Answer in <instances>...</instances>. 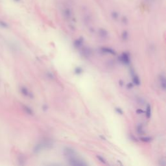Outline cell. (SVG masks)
<instances>
[{"mask_svg":"<svg viewBox=\"0 0 166 166\" xmlns=\"http://www.w3.org/2000/svg\"><path fill=\"white\" fill-rule=\"evenodd\" d=\"M136 132L140 136H142L145 134V130L144 129V125L143 124H138L136 127Z\"/></svg>","mask_w":166,"mask_h":166,"instance_id":"cell-13","label":"cell"},{"mask_svg":"<svg viewBox=\"0 0 166 166\" xmlns=\"http://www.w3.org/2000/svg\"><path fill=\"white\" fill-rule=\"evenodd\" d=\"M159 165H165V161L164 158H161L159 161Z\"/></svg>","mask_w":166,"mask_h":166,"instance_id":"cell-23","label":"cell"},{"mask_svg":"<svg viewBox=\"0 0 166 166\" xmlns=\"http://www.w3.org/2000/svg\"><path fill=\"white\" fill-rule=\"evenodd\" d=\"M134 87V84L132 82H129L127 84V88L128 89H132Z\"/></svg>","mask_w":166,"mask_h":166,"instance_id":"cell-25","label":"cell"},{"mask_svg":"<svg viewBox=\"0 0 166 166\" xmlns=\"http://www.w3.org/2000/svg\"><path fill=\"white\" fill-rule=\"evenodd\" d=\"M99 138H100L101 139H103V140H106V138H105L103 135H99Z\"/></svg>","mask_w":166,"mask_h":166,"instance_id":"cell-29","label":"cell"},{"mask_svg":"<svg viewBox=\"0 0 166 166\" xmlns=\"http://www.w3.org/2000/svg\"><path fill=\"white\" fill-rule=\"evenodd\" d=\"M130 139H131L132 140H133L134 141H137V139H136V138H135V136H134V135L130 134Z\"/></svg>","mask_w":166,"mask_h":166,"instance_id":"cell-28","label":"cell"},{"mask_svg":"<svg viewBox=\"0 0 166 166\" xmlns=\"http://www.w3.org/2000/svg\"><path fill=\"white\" fill-rule=\"evenodd\" d=\"M145 116L147 119H149L151 116V105L149 104H147V106H146V109H145Z\"/></svg>","mask_w":166,"mask_h":166,"instance_id":"cell-14","label":"cell"},{"mask_svg":"<svg viewBox=\"0 0 166 166\" xmlns=\"http://www.w3.org/2000/svg\"><path fill=\"white\" fill-rule=\"evenodd\" d=\"M63 154L66 158H69L77 156V153L74 149L69 147H66L63 149Z\"/></svg>","mask_w":166,"mask_h":166,"instance_id":"cell-4","label":"cell"},{"mask_svg":"<svg viewBox=\"0 0 166 166\" xmlns=\"http://www.w3.org/2000/svg\"><path fill=\"white\" fill-rule=\"evenodd\" d=\"M20 90H21V92L22 93V94L24 95L25 96H27V97H30V98H33V97H34L33 93L29 91L26 87H21Z\"/></svg>","mask_w":166,"mask_h":166,"instance_id":"cell-12","label":"cell"},{"mask_svg":"<svg viewBox=\"0 0 166 166\" xmlns=\"http://www.w3.org/2000/svg\"><path fill=\"white\" fill-rule=\"evenodd\" d=\"M23 110L29 115H33L34 114V112H33V109L31 108L30 107H29V106H23Z\"/></svg>","mask_w":166,"mask_h":166,"instance_id":"cell-16","label":"cell"},{"mask_svg":"<svg viewBox=\"0 0 166 166\" xmlns=\"http://www.w3.org/2000/svg\"><path fill=\"white\" fill-rule=\"evenodd\" d=\"M98 34L99 36L103 39H106L108 37V32L103 28H100L98 31Z\"/></svg>","mask_w":166,"mask_h":166,"instance_id":"cell-11","label":"cell"},{"mask_svg":"<svg viewBox=\"0 0 166 166\" xmlns=\"http://www.w3.org/2000/svg\"><path fill=\"white\" fill-rule=\"evenodd\" d=\"M118 60L120 62L123 64L129 65L130 64V54L127 51L123 52L120 57H118Z\"/></svg>","mask_w":166,"mask_h":166,"instance_id":"cell-3","label":"cell"},{"mask_svg":"<svg viewBox=\"0 0 166 166\" xmlns=\"http://www.w3.org/2000/svg\"><path fill=\"white\" fill-rule=\"evenodd\" d=\"M42 109H43V110L44 111V112H45V111L48 110V106L47 105H45V104H44V105L42 106Z\"/></svg>","mask_w":166,"mask_h":166,"instance_id":"cell-27","label":"cell"},{"mask_svg":"<svg viewBox=\"0 0 166 166\" xmlns=\"http://www.w3.org/2000/svg\"><path fill=\"white\" fill-rule=\"evenodd\" d=\"M158 81L160 88L162 89L163 91H165L166 90V81L165 76L164 74H161L159 75Z\"/></svg>","mask_w":166,"mask_h":166,"instance_id":"cell-7","label":"cell"},{"mask_svg":"<svg viewBox=\"0 0 166 166\" xmlns=\"http://www.w3.org/2000/svg\"><path fill=\"white\" fill-rule=\"evenodd\" d=\"M122 22L124 24H127L128 22H129V19L126 16H123L122 18Z\"/></svg>","mask_w":166,"mask_h":166,"instance_id":"cell-24","label":"cell"},{"mask_svg":"<svg viewBox=\"0 0 166 166\" xmlns=\"http://www.w3.org/2000/svg\"><path fill=\"white\" fill-rule=\"evenodd\" d=\"M115 111L120 115H123V110L121 108H120V107H115Z\"/></svg>","mask_w":166,"mask_h":166,"instance_id":"cell-22","label":"cell"},{"mask_svg":"<svg viewBox=\"0 0 166 166\" xmlns=\"http://www.w3.org/2000/svg\"><path fill=\"white\" fill-rule=\"evenodd\" d=\"M136 113H137V114H143V113H144V110H143L142 109H140V108H138V109H137L136 110Z\"/></svg>","mask_w":166,"mask_h":166,"instance_id":"cell-26","label":"cell"},{"mask_svg":"<svg viewBox=\"0 0 166 166\" xmlns=\"http://www.w3.org/2000/svg\"><path fill=\"white\" fill-rule=\"evenodd\" d=\"M130 74L131 75L132 77V83L134 84V85L136 86H139L141 84V81L139 79V77L136 75L135 70L133 68H130Z\"/></svg>","mask_w":166,"mask_h":166,"instance_id":"cell-6","label":"cell"},{"mask_svg":"<svg viewBox=\"0 0 166 166\" xmlns=\"http://www.w3.org/2000/svg\"><path fill=\"white\" fill-rule=\"evenodd\" d=\"M67 162L68 165H75V166H85L88 165V163L84 161V160L77 158V156L71 157L69 158H67Z\"/></svg>","mask_w":166,"mask_h":166,"instance_id":"cell-2","label":"cell"},{"mask_svg":"<svg viewBox=\"0 0 166 166\" xmlns=\"http://www.w3.org/2000/svg\"><path fill=\"white\" fill-rule=\"evenodd\" d=\"M111 16H112V18L114 19V20H117L118 19L119 16H120V14L117 12L116 11H113V12L111 13Z\"/></svg>","mask_w":166,"mask_h":166,"instance_id":"cell-20","label":"cell"},{"mask_svg":"<svg viewBox=\"0 0 166 166\" xmlns=\"http://www.w3.org/2000/svg\"><path fill=\"white\" fill-rule=\"evenodd\" d=\"M81 55H82V57H84V58H90L91 57V55H93V51L91 48H89V47H86L83 46L81 48Z\"/></svg>","mask_w":166,"mask_h":166,"instance_id":"cell-5","label":"cell"},{"mask_svg":"<svg viewBox=\"0 0 166 166\" xmlns=\"http://www.w3.org/2000/svg\"><path fill=\"white\" fill-rule=\"evenodd\" d=\"M96 157H97V160H99V162H101L102 163H103V164H107V161H106V159L104 157H103L102 156H100V155H97L96 156Z\"/></svg>","mask_w":166,"mask_h":166,"instance_id":"cell-19","label":"cell"},{"mask_svg":"<svg viewBox=\"0 0 166 166\" xmlns=\"http://www.w3.org/2000/svg\"><path fill=\"white\" fill-rule=\"evenodd\" d=\"M147 2H148L149 3H150V2H154L155 0H146Z\"/></svg>","mask_w":166,"mask_h":166,"instance_id":"cell-31","label":"cell"},{"mask_svg":"<svg viewBox=\"0 0 166 166\" xmlns=\"http://www.w3.org/2000/svg\"><path fill=\"white\" fill-rule=\"evenodd\" d=\"M83 43H84V38L82 37H80L74 41V46L76 49H80L82 47Z\"/></svg>","mask_w":166,"mask_h":166,"instance_id":"cell-10","label":"cell"},{"mask_svg":"<svg viewBox=\"0 0 166 166\" xmlns=\"http://www.w3.org/2000/svg\"><path fill=\"white\" fill-rule=\"evenodd\" d=\"M82 72H83V69L81 67H79V66H78V67H76L74 69V73H75V75H81L82 74Z\"/></svg>","mask_w":166,"mask_h":166,"instance_id":"cell-18","label":"cell"},{"mask_svg":"<svg viewBox=\"0 0 166 166\" xmlns=\"http://www.w3.org/2000/svg\"><path fill=\"white\" fill-rule=\"evenodd\" d=\"M45 75H46L47 77L49 79H55V75L54 74H53L52 72H47L46 73H45Z\"/></svg>","mask_w":166,"mask_h":166,"instance_id":"cell-21","label":"cell"},{"mask_svg":"<svg viewBox=\"0 0 166 166\" xmlns=\"http://www.w3.org/2000/svg\"><path fill=\"white\" fill-rule=\"evenodd\" d=\"M123 83H124V82H123V81H122V80H120V81H119V84H120V86H123L124 85Z\"/></svg>","mask_w":166,"mask_h":166,"instance_id":"cell-30","label":"cell"},{"mask_svg":"<svg viewBox=\"0 0 166 166\" xmlns=\"http://www.w3.org/2000/svg\"><path fill=\"white\" fill-rule=\"evenodd\" d=\"M139 140L143 141V142L149 143L151 142V141L153 140V138L151 136H141L139 138Z\"/></svg>","mask_w":166,"mask_h":166,"instance_id":"cell-15","label":"cell"},{"mask_svg":"<svg viewBox=\"0 0 166 166\" xmlns=\"http://www.w3.org/2000/svg\"><path fill=\"white\" fill-rule=\"evenodd\" d=\"M62 14L64 18L67 20H69L72 18V11L69 8L66 7L63 9Z\"/></svg>","mask_w":166,"mask_h":166,"instance_id":"cell-8","label":"cell"},{"mask_svg":"<svg viewBox=\"0 0 166 166\" xmlns=\"http://www.w3.org/2000/svg\"><path fill=\"white\" fill-rule=\"evenodd\" d=\"M100 51L104 54H110L113 55H115L116 54L115 50H113L112 48H108V47H101L100 48Z\"/></svg>","mask_w":166,"mask_h":166,"instance_id":"cell-9","label":"cell"},{"mask_svg":"<svg viewBox=\"0 0 166 166\" xmlns=\"http://www.w3.org/2000/svg\"><path fill=\"white\" fill-rule=\"evenodd\" d=\"M54 143L53 141L50 138H45V139H43L42 141L38 143L35 146L34 149H33V152L35 154H38L40 152H42L43 150L45 149H50L53 147Z\"/></svg>","mask_w":166,"mask_h":166,"instance_id":"cell-1","label":"cell"},{"mask_svg":"<svg viewBox=\"0 0 166 166\" xmlns=\"http://www.w3.org/2000/svg\"><path fill=\"white\" fill-rule=\"evenodd\" d=\"M129 35L127 31H123L122 34H121V38L123 39V41H127L129 39Z\"/></svg>","mask_w":166,"mask_h":166,"instance_id":"cell-17","label":"cell"}]
</instances>
